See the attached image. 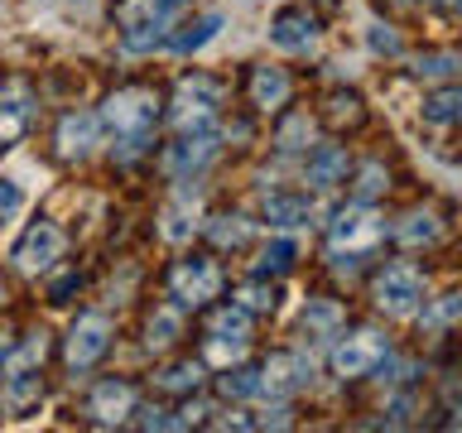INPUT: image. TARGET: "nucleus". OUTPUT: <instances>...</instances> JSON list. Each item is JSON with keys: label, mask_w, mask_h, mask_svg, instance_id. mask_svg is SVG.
Listing matches in <instances>:
<instances>
[{"label": "nucleus", "mask_w": 462, "mask_h": 433, "mask_svg": "<svg viewBox=\"0 0 462 433\" xmlns=\"http://www.w3.org/2000/svg\"><path fill=\"white\" fill-rule=\"evenodd\" d=\"M154 115H159V101L154 92H140V87H130V92H116L106 106H101V121L111 125L116 144H121V159H135L144 144L154 135Z\"/></svg>", "instance_id": "f257e3e1"}, {"label": "nucleus", "mask_w": 462, "mask_h": 433, "mask_svg": "<svg viewBox=\"0 0 462 433\" xmlns=\"http://www.w3.org/2000/svg\"><path fill=\"white\" fill-rule=\"evenodd\" d=\"M188 0H125L121 10V43L125 53H150L154 43H164V34L173 29V20L183 14Z\"/></svg>", "instance_id": "f03ea898"}, {"label": "nucleus", "mask_w": 462, "mask_h": 433, "mask_svg": "<svg viewBox=\"0 0 462 433\" xmlns=\"http://www.w3.org/2000/svg\"><path fill=\"white\" fill-rule=\"evenodd\" d=\"M381 231H385V222L366 207V202H361V207L337 212V222H332V231H328L332 260H337V265H356V255L371 251V245L381 241Z\"/></svg>", "instance_id": "7ed1b4c3"}, {"label": "nucleus", "mask_w": 462, "mask_h": 433, "mask_svg": "<svg viewBox=\"0 0 462 433\" xmlns=\"http://www.w3.org/2000/svg\"><path fill=\"white\" fill-rule=\"evenodd\" d=\"M385 356H390V342L381 337V332L361 327V332H352V337H342L337 346H332V371H337L342 381H356V375L385 366Z\"/></svg>", "instance_id": "20e7f679"}, {"label": "nucleus", "mask_w": 462, "mask_h": 433, "mask_svg": "<svg viewBox=\"0 0 462 433\" xmlns=\"http://www.w3.org/2000/svg\"><path fill=\"white\" fill-rule=\"evenodd\" d=\"M217 284H222V270L212 265L208 255H193V260H179L169 274V294L179 309H202L212 294H217Z\"/></svg>", "instance_id": "39448f33"}, {"label": "nucleus", "mask_w": 462, "mask_h": 433, "mask_svg": "<svg viewBox=\"0 0 462 433\" xmlns=\"http://www.w3.org/2000/svg\"><path fill=\"white\" fill-rule=\"evenodd\" d=\"M217 106H222V87L208 78H183L179 97H173V125L179 130H208Z\"/></svg>", "instance_id": "423d86ee"}, {"label": "nucleus", "mask_w": 462, "mask_h": 433, "mask_svg": "<svg viewBox=\"0 0 462 433\" xmlns=\"http://www.w3.org/2000/svg\"><path fill=\"white\" fill-rule=\"evenodd\" d=\"M419 299H424L419 270H410V265H385L381 270V280H375V303H381L390 318H410L419 309Z\"/></svg>", "instance_id": "0eeeda50"}, {"label": "nucleus", "mask_w": 462, "mask_h": 433, "mask_svg": "<svg viewBox=\"0 0 462 433\" xmlns=\"http://www.w3.org/2000/svg\"><path fill=\"white\" fill-rule=\"evenodd\" d=\"M106 346H111V318L106 313H82L68 332V366L72 371L97 366V361L106 356Z\"/></svg>", "instance_id": "6e6552de"}, {"label": "nucleus", "mask_w": 462, "mask_h": 433, "mask_svg": "<svg viewBox=\"0 0 462 433\" xmlns=\"http://www.w3.org/2000/svg\"><path fill=\"white\" fill-rule=\"evenodd\" d=\"M63 231H58L53 222H34L24 231V241L14 245V270L20 274H39V270H49L58 255H63Z\"/></svg>", "instance_id": "1a4fd4ad"}, {"label": "nucleus", "mask_w": 462, "mask_h": 433, "mask_svg": "<svg viewBox=\"0 0 462 433\" xmlns=\"http://www.w3.org/2000/svg\"><path fill=\"white\" fill-rule=\"evenodd\" d=\"M217 135L212 130H183V140L179 144H169V154H164V169L173 173V179H193L198 169H208L212 159H217Z\"/></svg>", "instance_id": "9d476101"}, {"label": "nucleus", "mask_w": 462, "mask_h": 433, "mask_svg": "<svg viewBox=\"0 0 462 433\" xmlns=\"http://www.w3.org/2000/svg\"><path fill=\"white\" fill-rule=\"evenodd\" d=\"M313 381V356H270L265 366H260V395H289V390L309 385Z\"/></svg>", "instance_id": "9b49d317"}, {"label": "nucleus", "mask_w": 462, "mask_h": 433, "mask_svg": "<svg viewBox=\"0 0 462 433\" xmlns=\"http://www.w3.org/2000/svg\"><path fill=\"white\" fill-rule=\"evenodd\" d=\"M270 43H274L280 53H313V49H318V24H313V14H309V10H284V14H274Z\"/></svg>", "instance_id": "f8f14e48"}, {"label": "nucleus", "mask_w": 462, "mask_h": 433, "mask_svg": "<svg viewBox=\"0 0 462 433\" xmlns=\"http://www.w3.org/2000/svg\"><path fill=\"white\" fill-rule=\"evenodd\" d=\"M346 173V150L342 144H318L309 154V164H303V183L318 188V193H328V188H337Z\"/></svg>", "instance_id": "ddd939ff"}, {"label": "nucleus", "mask_w": 462, "mask_h": 433, "mask_svg": "<svg viewBox=\"0 0 462 433\" xmlns=\"http://www.w3.org/2000/svg\"><path fill=\"white\" fill-rule=\"evenodd\" d=\"M130 404H135V395H130L125 381H101L92 390V400H87V414H92L97 424H121L130 414Z\"/></svg>", "instance_id": "4468645a"}, {"label": "nucleus", "mask_w": 462, "mask_h": 433, "mask_svg": "<svg viewBox=\"0 0 462 433\" xmlns=\"http://www.w3.org/2000/svg\"><path fill=\"white\" fill-rule=\"evenodd\" d=\"M222 24H226L222 10H202L198 20L179 24V34H169V49H173V53H198V49H208V43L222 34Z\"/></svg>", "instance_id": "2eb2a0df"}, {"label": "nucleus", "mask_w": 462, "mask_h": 433, "mask_svg": "<svg viewBox=\"0 0 462 433\" xmlns=\"http://www.w3.org/2000/svg\"><path fill=\"white\" fill-rule=\"evenodd\" d=\"M92 144H97V115L72 111V115H63V121H58V154H63V159L92 154Z\"/></svg>", "instance_id": "dca6fc26"}, {"label": "nucleus", "mask_w": 462, "mask_h": 433, "mask_svg": "<svg viewBox=\"0 0 462 433\" xmlns=\"http://www.w3.org/2000/svg\"><path fill=\"white\" fill-rule=\"evenodd\" d=\"M265 222L280 226V231L309 226L313 222V202L303 193H265Z\"/></svg>", "instance_id": "f3484780"}, {"label": "nucleus", "mask_w": 462, "mask_h": 433, "mask_svg": "<svg viewBox=\"0 0 462 433\" xmlns=\"http://www.w3.org/2000/svg\"><path fill=\"white\" fill-rule=\"evenodd\" d=\"M39 400H43L39 366H34V371H10V375H5V410H10V414H29Z\"/></svg>", "instance_id": "a211bd4d"}, {"label": "nucleus", "mask_w": 462, "mask_h": 433, "mask_svg": "<svg viewBox=\"0 0 462 433\" xmlns=\"http://www.w3.org/2000/svg\"><path fill=\"white\" fill-rule=\"evenodd\" d=\"M284 97H289V78H284V68H255V78H251V101L260 111H280L284 106Z\"/></svg>", "instance_id": "6ab92c4d"}, {"label": "nucleus", "mask_w": 462, "mask_h": 433, "mask_svg": "<svg viewBox=\"0 0 462 433\" xmlns=\"http://www.w3.org/2000/svg\"><path fill=\"white\" fill-rule=\"evenodd\" d=\"M29 115H34V106H29V97H0V150L5 144H14L29 130Z\"/></svg>", "instance_id": "aec40b11"}, {"label": "nucleus", "mask_w": 462, "mask_h": 433, "mask_svg": "<svg viewBox=\"0 0 462 433\" xmlns=\"http://www.w3.org/2000/svg\"><path fill=\"white\" fill-rule=\"evenodd\" d=\"M457 323H462V289L439 294L424 309V318H419V327H424V332H443V327H457Z\"/></svg>", "instance_id": "412c9836"}, {"label": "nucleus", "mask_w": 462, "mask_h": 433, "mask_svg": "<svg viewBox=\"0 0 462 433\" xmlns=\"http://www.w3.org/2000/svg\"><path fill=\"white\" fill-rule=\"evenodd\" d=\"M337 323H342V313H337V303H328V299H313L309 309H303V337L328 342V337H337Z\"/></svg>", "instance_id": "4be33fe9"}, {"label": "nucleus", "mask_w": 462, "mask_h": 433, "mask_svg": "<svg viewBox=\"0 0 462 433\" xmlns=\"http://www.w3.org/2000/svg\"><path fill=\"white\" fill-rule=\"evenodd\" d=\"M424 121H429V125H457V121H462V87L433 92V97L424 101Z\"/></svg>", "instance_id": "5701e85b"}, {"label": "nucleus", "mask_w": 462, "mask_h": 433, "mask_svg": "<svg viewBox=\"0 0 462 433\" xmlns=\"http://www.w3.org/2000/svg\"><path fill=\"white\" fill-rule=\"evenodd\" d=\"M395 241L400 245H429V241H439V216H433V212H410L395 226Z\"/></svg>", "instance_id": "b1692460"}, {"label": "nucleus", "mask_w": 462, "mask_h": 433, "mask_svg": "<svg viewBox=\"0 0 462 433\" xmlns=\"http://www.w3.org/2000/svg\"><path fill=\"white\" fill-rule=\"evenodd\" d=\"M294 255H299V245L289 241V236L270 241L265 251H260V260H255V274H284L289 265H294Z\"/></svg>", "instance_id": "393cba45"}, {"label": "nucleus", "mask_w": 462, "mask_h": 433, "mask_svg": "<svg viewBox=\"0 0 462 433\" xmlns=\"http://www.w3.org/2000/svg\"><path fill=\"white\" fill-rule=\"evenodd\" d=\"M222 395H226V400H255V395H260V371H251V366L226 371V375H222Z\"/></svg>", "instance_id": "a878e982"}, {"label": "nucleus", "mask_w": 462, "mask_h": 433, "mask_svg": "<svg viewBox=\"0 0 462 433\" xmlns=\"http://www.w3.org/2000/svg\"><path fill=\"white\" fill-rule=\"evenodd\" d=\"M208 236H212L217 245H241L245 236H251V222H245V216H212V222H208Z\"/></svg>", "instance_id": "bb28decb"}, {"label": "nucleus", "mask_w": 462, "mask_h": 433, "mask_svg": "<svg viewBox=\"0 0 462 433\" xmlns=\"http://www.w3.org/2000/svg\"><path fill=\"white\" fill-rule=\"evenodd\" d=\"M457 68H462V58H453V53H424V58H414V78H429V82L453 78Z\"/></svg>", "instance_id": "cd10ccee"}, {"label": "nucleus", "mask_w": 462, "mask_h": 433, "mask_svg": "<svg viewBox=\"0 0 462 433\" xmlns=\"http://www.w3.org/2000/svg\"><path fill=\"white\" fill-rule=\"evenodd\" d=\"M236 303L245 313H270L274 303H280V289H274V284H245L236 294Z\"/></svg>", "instance_id": "c85d7f7f"}, {"label": "nucleus", "mask_w": 462, "mask_h": 433, "mask_svg": "<svg viewBox=\"0 0 462 433\" xmlns=\"http://www.w3.org/2000/svg\"><path fill=\"white\" fill-rule=\"evenodd\" d=\"M245 352V337H231V332H212L208 337V361H217V366H231Z\"/></svg>", "instance_id": "c756f323"}, {"label": "nucleus", "mask_w": 462, "mask_h": 433, "mask_svg": "<svg viewBox=\"0 0 462 433\" xmlns=\"http://www.w3.org/2000/svg\"><path fill=\"white\" fill-rule=\"evenodd\" d=\"M309 135H313V121H309V115H294V121L280 125V140H274V144H280L284 154H294V150H303V140H309Z\"/></svg>", "instance_id": "7c9ffc66"}, {"label": "nucleus", "mask_w": 462, "mask_h": 433, "mask_svg": "<svg viewBox=\"0 0 462 433\" xmlns=\"http://www.w3.org/2000/svg\"><path fill=\"white\" fill-rule=\"evenodd\" d=\"M385 183H390V179H385V169H381V164H361V169H356V198H361V202L381 198V193H385Z\"/></svg>", "instance_id": "2f4dec72"}, {"label": "nucleus", "mask_w": 462, "mask_h": 433, "mask_svg": "<svg viewBox=\"0 0 462 433\" xmlns=\"http://www.w3.org/2000/svg\"><path fill=\"white\" fill-rule=\"evenodd\" d=\"M179 327H183V318L173 313V309L154 313V318H150V346H169L173 337H179Z\"/></svg>", "instance_id": "473e14b6"}, {"label": "nucleus", "mask_w": 462, "mask_h": 433, "mask_svg": "<svg viewBox=\"0 0 462 433\" xmlns=\"http://www.w3.org/2000/svg\"><path fill=\"white\" fill-rule=\"evenodd\" d=\"M20 207H24V188L14 179H0V226H10L20 216Z\"/></svg>", "instance_id": "72a5a7b5"}, {"label": "nucleus", "mask_w": 462, "mask_h": 433, "mask_svg": "<svg viewBox=\"0 0 462 433\" xmlns=\"http://www.w3.org/2000/svg\"><path fill=\"white\" fill-rule=\"evenodd\" d=\"M202 381V371L193 366V361H183V366H169L164 375H159V385H164V390H193Z\"/></svg>", "instance_id": "f704fd0d"}, {"label": "nucleus", "mask_w": 462, "mask_h": 433, "mask_svg": "<svg viewBox=\"0 0 462 433\" xmlns=\"http://www.w3.org/2000/svg\"><path fill=\"white\" fill-rule=\"evenodd\" d=\"M164 236H169V241H183V236H193V222H188V207H169V212H164Z\"/></svg>", "instance_id": "c9c22d12"}, {"label": "nucleus", "mask_w": 462, "mask_h": 433, "mask_svg": "<svg viewBox=\"0 0 462 433\" xmlns=\"http://www.w3.org/2000/svg\"><path fill=\"white\" fill-rule=\"evenodd\" d=\"M371 49H375V53H400V39L390 34L385 24H371Z\"/></svg>", "instance_id": "e433bc0d"}, {"label": "nucleus", "mask_w": 462, "mask_h": 433, "mask_svg": "<svg viewBox=\"0 0 462 433\" xmlns=\"http://www.w3.org/2000/svg\"><path fill=\"white\" fill-rule=\"evenodd\" d=\"M410 410H414V400H395L385 410V424H410Z\"/></svg>", "instance_id": "4c0bfd02"}, {"label": "nucleus", "mask_w": 462, "mask_h": 433, "mask_svg": "<svg viewBox=\"0 0 462 433\" xmlns=\"http://www.w3.org/2000/svg\"><path fill=\"white\" fill-rule=\"evenodd\" d=\"M72 289H78V274H63V280H58V284L49 289V299H53V303H68Z\"/></svg>", "instance_id": "58836bf2"}, {"label": "nucleus", "mask_w": 462, "mask_h": 433, "mask_svg": "<svg viewBox=\"0 0 462 433\" xmlns=\"http://www.w3.org/2000/svg\"><path fill=\"white\" fill-rule=\"evenodd\" d=\"M5 361H10V332H0V371H5Z\"/></svg>", "instance_id": "ea45409f"}, {"label": "nucleus", "mask_w": 462, "mask_h": 433, "mask_svg": "<svg viewBox=\"0 0 462 433\" xmlns=\"http://www.w3.org/2000/svg\"><path fill=\"white\" fill-rule=\"evenodd\" d=\"M448 5H453V10H462V0H448Z\"/></svg>", "instance_id": "a19ab883"}]
</instances>
